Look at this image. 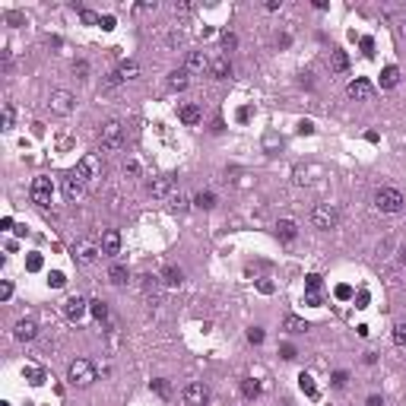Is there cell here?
<instances>
[{
    "label": "cell",
    "instance_id": "obj_1",
    "mask_svg": "<svg viewBox=\"0 0 406 406\" xmlns=\"http://www.w3.org/2000/svg\"><path fill=\"white\" fill-rule=\"evenodd\" d=\"M99 143H102V150H105V153H118V150H124V124H121L118 118L105 121V124H102V134H99Z\"/></svg>",
    "mask_w": 406,
    "mask_h": 406
},
{
    "label": "cell",
    "instance_id": "obj_2",
    "mask_svg": "<svg viewBox=\"0 0 406 406\" xmlns=\"http://www.w3.org/2000/svg\"><path fill=\"white\" fill-rule=\"evenodd\" d=\"M96 378H99V375H96V365H92L89 359H73V362L67 365V381H70L73 387H89Z\"/></svg>",
    "mask_w": 406,
    "mask_h": 406
},
{
    "label": "cell",
    "instance_id": "obj_3",
    "mask_svg": "<svg viewBox=\"0 0 406 406\" xmlns=\"http://www.w3.org/2000/svg\"><path fill=\"white\" fill-rule=\"evenodd\" d=\"M375 207L381 213H403L406 210V197L397 188H378L375 191Z\"/></svg>",
    "mask_w": 406,
    "mask_h": 406
},
{
    "label": "cell",
    "instance_id": "obj_4",
    "mask_svg": "<svg viewBox=\"0 0 406 406\" xmlns=\"http://www.w3.org/2000/svg\"><path fill=\"white\" fill-rule=\"evenodd\" d=\"M337 223H340V210L334 203H318V207L311 210V226L315 229L330 232V229H337Z\"/></svg>",
    "mask_w": 406,
    "mask_h": 406
},
{
    "label": "cell",
    "instance_id": "obj_5",
    "mask_svg": "<svg viewBox=\"0 0 406 406\" xmlns=\"http://www.w3.org/2000/svg\"><path fill=\"white\" fill-rule=\"evenodd\" d=\"M51 194H54V184H51V178H45V175H39L32 181V188H29V197H32V203L39 210H48L51 207Z\"/></svg>",
    "mask_w": 406,
    "mask_h": 406
},
{
    "label": "cell",
    "instance_id": "obj_6",
    "mask_svg": "<svg viewBox=\"0 0 406 406\" xmlns=\"http://www.w3.org/2000/svg\"><path fill=\"white\" fill-rule=\"evenodd\" d=\"M48 105H51V112L58 115V118H70L73 108H77V96L67 92V89H54L51 99H48Z\"/></svg>",
    "mask_w": 406,
    "mask_h": 406
},
{
    "label": "cell",
    "instance_id": "obj_7",
    "mask_svg": "<svg viewBox=\"0 0 406 406\" xmlns=\"http://www.w3.org/2000/svg\"><path fill=\"white\" fill-rule=\"evenodd\" d=\"M73 172H77L86 184H92V181L102 178V159H99L96 153H86V156L77 162V169H73Z\"/></svg>",
    "mask_w": 406,
    "mask_h": 406
},
{
    "label": "cell",
    "instance_id": "obj_8",
    "mask_svg": "<svg viewBox=\"0 0 406 406\" xmlns=\"http://www.w3.org/2000/svg\"><path fill=\"white\" fill-rule=\"evenodd\" d=\"M181 400H184V406H207L210 403V387L203 381H191V384H184Z\"/></svg>",
    "mask_w": 406,
    "mask_h": 406
},
{
    "label": "cell",
    "instance_id": "obj_9",
    "mask_svg": "<svg viewBox=\"0 0 406 406\" xmlns=\"http://www.w3.org/2000/svg\"><path fill=\"white\" fill-rule=\"evenodd\" d=\"M99 254H102V245L92 242V238H80V242L73 245V261L77 264H92Z\"/></svg>",
    "mask_w": 406,
    "mask_h": 406
},
{
    "label": "cell",
    "instance_id": "obj_10",
    "mask_svg": "<svg viewBox=\"0 0 406 406\" xmlns=\"http://www.w3.org/2000/svg\"><path fill=\"white\" fill-rule=\"evenodd\" d=\"M346 96L353 99V102H372V96H375V86L368 83L365 77H356L353 83L346 86Z\"/></svg>",
    "mask_w": 406,
    "mask_h": 406
},
{
    "label": "cell",
    "instance_id": "obj_11",
    "mask_svg": "<svg viewBox=\"0 0 406 406\" xmlns=\"http://www.w3.org/2000/svg\"><path fill=\"white\" fill-rule=\"evenodd\" d=\"M86 311H89V302L83 299V295H70V299L64 302V315H67V321H73V324H80V321L86 318Z\"/></svg>",
    "mask_w": 406,
    "mask_h": 406
},
{
    "label": "cell",
    "instance_id": "obj_12",
    "mask_svg": "<svg viewBox=\"0 0 406 406\" xmlns=\"http://www.w3.org/2000/svg\"><path fill=\"white\" fill-rule=\"evenodd\" d=\"M140 286H143V295H146V302H150V308H159L162 305V280L159 276H140Z\"/></svg>",
    "mask_w": 406,
    "mask_h": 406
},
{
    "label": "cell",
    "instance_id": "obj_13",
    "mask_svg": "<svg viewBox=\"0 0 406 406\" xmlns=\"http://www.w3.org/2000/svg\"><path fill=\"white\" fill-rule=\"evenodd\" d=\"M83 194H86V181H83L77 172H70V175L64 178V197L73 203V200H80Z\"/></svg>",
    "mask_w": 406,
    "mask_h": 406
},
{
    "label": "cell",
    "instance_id": "obj_14",
    "mask_svg": "<svg viewBox=\"0 0 406 406\" xmlns=\"http://www.w3.org/2000/svg\"><path fill=\"white\" fill-rule=\"evenodd\" d=\"M99 245H102V254L105 257H118L121 254V232L118 229H105Z\"/></svg>",
    "mask_w": 406,
    "mask_h": 406
},
{
    "label": "cell",
    "instance_id": "obj_15",
    "mask_svg": "<svg viewBox=\"0 0 406 406\" xmlns=\"http://www.w3.org/2000/svg\"><path fill=\"white\" fill-rule=\"evenodd\" d=\"M13 337H16V340H20V343H32L35 337H39V324H35L32 318H23L20 324H16V327H13Z\"/></svg>",
    "mask_w": 406,
    "mask_h": 406
},
{
    "label": "cell",
    "instance_id": "obj_16",
    "mask_svg": "<svg viewBox=\"0 0 406 406\" xmlns=\"http://www.w3.org/2000/svg\"><path fill=\"white\" fill-rule=\"evenodd\" d=\"M172 191H175V175H159V178L150 181L153 197H172Z\"/></svg>",
    "mask_w": 406,
    "mask_h": 406
},
{
    "label": "cell",
    "instance_id": "obj_17",
    "mask_svg": "<svg viewBox=\"0 0 406 406\" xmlns=\"http://www.w3.org/2000/svg\"><path fill=\"white\" fill-rule=\"evenodd\" d=\"M210 58H207V54H203V51H188V61H184V70H188V73H203V70H207L210 73Z\"/></svg>",
    "mask_w": 406,
    "mask_h": 406
},
{
    "label": "cell",
    "instance_id": "obj_18",
    "mask_svg": "<svg viewBox=\"0 0 406 406\" xmlns=\"http://www.w3.org/2000/svg\"><path fill=\"white\" fill-rule=\"evenodd\" d=\"M210 77H213V80H229V77H232V61L226 58V54L213 58V64H210Z\"/></svg>",
    "mask_w": 406,
    "mask_h": 406
},
{
    "label": "cell",
    "instance_id": "obj_19",
    "mask_svg": "<svg viewBox=\"0 0 406 406\" xmlns=\"http://www.w3.org/2000/svg\"><path fill=\"white\" fill-rule=\"evenodd\" d=\"M162 286H169V289H178L181 283H184V273H181V267H175V264H165L162 267Z\"/></svg>",
    "mask_w": 406,
    "mask_h": 406
},
{
    "label": "cell",
    "instance_id": "obj_20",
    "mask_svg": "<svg viewBox=\"0 0 406 406\" xmlns=\"http://www.w3.org/2000/svg\"><path fill=\"white\" fill-rule=\"evenodd\" d=\"M276 235H280L283 242H295V238H299V223H295V219H280V223H276Z\"/></svg>",
    "mask_w": 406,
    "mask_h": 406
},
{
    "label": "cell",
    "instance_id": "obj_21",
    "mask_svg": "<svg viewBox=\"0 0 406 406\" xmlns=\"http://www.w3.org/2000/svg\"><path fill=\"white\" fill-rule=\"evenodd\" d=\"M178 118H181L184 124H200V121H203V108H200V105H194V102H188V105H181Z\"/></svg>",
    "mask_w": 406,
    "mask_h": 406
},
{
    "label": "cell",
    "instance_id": "obj_22",
    "mask_svg": "<svg viewBox=\"0 0 406 406\" xmlns=\"http://www.w3.org/2000/svg\"><path fill=\"white\" fill-rule=\"evenodd\" d=\"M283 330H286V334H308L311 324L302 321L299 315H286V318H283Z\"/></svg>",
    "mask_w": 406,
    "mask_h": 406
},
{
    "label": "cell",
    "instance_id": "obj_23",
    "mask_svg": "<svg viewBox=\"0 0 406 406\" xmlns=\"http://www.w3.org/2000/svg\"><path fill=\"white\" fill-rule=\"evenodd\" d=\"M108 280H112V286H124L127 280H131L127 264H112V267H108Z\"/></svg>",
    "mask_w": 406,
    "mask_h": 406
},
{
    "label": "cell",
    "instance_id": "obj_24",
    "mask_svg": "<svg viewBox=\"0 0 406 406\" xmlns=\"http://www.w3.org/2000/svg\"><path fill=\"white\" fill-rule=\"evenodd\" d=\"M115 73H118V80H121V83L137 80V77H140V64H137V61H124V64H118Z\"/></svg>",
    "mask_w": 406,
    "mask_h": 406
},
{
    "label": "cell",
    "instance_id": "obj_25",
    "mask_svg": "<svg viewBox=\"0 0 406 406\" xmlns=\"http://www.w3.org/2000/svg\"><path fill=\"white\" fill-rule=\"evenodd\" d=\"M299 387H302V394L308 397V400H318L321 394H318V384H315V378H311L308 372H302L299 375Z\"/></svg>",
    "mask_w": 406,
    "mask_h": 406
},
{
    "label": "cell",
    "instance_id": "obj_26",
    "mask_svg": "<svg viewBox=\"0 0 406 406\" xmlns=\"http://www.w3.org/2000/svg\"><path fill=\"white\" fill-rule=\"evenodd\" d=\"M397 83H400V67H394V64L384 67L381 70V89H394Z\"/></svg>",
    "mask_w": 406,
    "mask_h": 406
},
{
    "label": "cell",
    "instance_id": "obj_27",
    "mask_svg": "<svg viewBox=\"0 0 406 406\" xmlns=\"http://www.w3.org/2000/svg\"><path fill=\"white\" fill-rule=\"evenodd\" d=\"M330 70H334V73H346L349 70V54L346 51H330Z\"/></svg>",
    "mask_w": 406,
    "mask_h": 406
},
{
    "label": "cell",
    "instance_id": "obj_28",
    "mask_svg": "<svg viewBox=\"0 0 406 406\" xmlns=\"http://www.w3.org/2000/svg\"><path fill=\"white\" fill-rule=\"evenodd\" d=\"M188 70H172L169 73V89H175V92H184V89H188Z\"/></svg>",
    "mask_w": 406,
    "mask_h": 406
},
{
    "label": "cell",
    "instance_id": "obj_29",
    "mask_svg": "<svg viewBox=\"0 0 406 406\" xmlns=\"http://www.w3.org/2000/svg\"><path fill=\"white\" fill-rule=\"evenodd\" d=\"M194 207H197V210H213V207H216V194H213V191L194 194Z\"/></svg>",
    "mask_w": 406,
    "mask_h": 406
},
{
    "label": "cell",
    "instance_id": "obj_30",
    "mask_svg": "<svg viewBox=\"0 0 406 406\" xmlns=\"http://www.w3.org/2000/svg\"><path fill=\"white\" fill-rule=\"evenodd\" d=\"M242 397L245 400H257L261 397V384H257L254 378H242Z\"/></svg>",
    "mask_w": 406,
    "mask_h": 406
},
{
    "label": "cell",
    "instance_id": "obj_31",
    "mask_svg": "<svg viewBox=\"0 0 406 406\" xmlns=\"http://www.w3.org/2000/svg\"><path fill=\"white\" fill-rule=\"evenodd\" d=\"M150 387H153V394H156V397H162V400H172V384L165 381V378H156V381H150Z\"/></svg>",
    "mask_w": 406,
    "mask_h": 406
},
{
    "label": "cell",
    "instance_id": "obj_32",
    "mask_svg": "<svg viewBox=\"0 0 406 406\" xmlns=\"http://www.w3.org/2000/svg\"><path fill=\"white\" fill-rule=\"evenodd\" d=\"M89 311L96 315V321H108V305H105L102 299H92V302H89Z\"/></svg>",
    "mask_w": 406,
    "mask_h": 406
},
{
    "label": "cell",
    "instance_id": "obj_33",
    "mask_svg": "<svg viewBox=\"0 0 406 406\" xmlns=\"http://www.w3.org/2000/svg\"><path fill=\"white\" fill-rule=\"evenodd\" d=\"M321 289H324V280L318 273H308L305 276V292H321Z\"/></svg>",
    "mask_w": 406,
    "mask_h": 406
},
{
    "label": "cell",
    "instance_id": "obj_34",
    "mask_svg": "<svg viewBox=\"0 0 406 406\" xmlns=\"http://www.w3.org/2000/svg\"><path fill=\"white\" fill-rule=\"evenodd\" d=\"M169 200H172V203H169V207H172V213H184V210H188V203H194V200L181 197V194H172Z\"/></svg>",
    "mask_w": 406,
    "mask_h": 406
},
{
    "label": "cell",
    "instance_id": "obj_35",
    "mask_svg": "<svg viewBox=\"0 0 406 406\" xmlns=\"http://www.w3.org/2000/svg\"><path fill=\"white\" fill-rule=\"evenodd\" d=\"M13 124H16V108H13V102H7L4 105V131H13Z\"/></svg>",
    "mask_w": 406,
    "mask_h": 406
},
{
    "label": "cell",
    "instance_id": "obj_36",
    "mask_svg": "<svg viewBox=\"0 0 406 406\" xmlns=\"http://www.w3.org/2000/svg\"><path fill=\"white\" fill-rule=\"evenodd\" d=\"M238 48V35L235 32H223V51H226V58H229V51Z\"/></svg>",
    "mask_w": 406,
    "mask_h": 406
},
{
    "label": "cell",
    "instance_id": "obj_37",
    "mask_svg": "<svg viewBox=\"0 0 406 406\" xmlns=\"http://www.w3.org/2000/svg\"><path fill=\"white\" fill-rule=\"evenodd\" d=\"M42 267H45L42 254H29V257H26V270H29V273H39Z\"/></svg>",
    "mask_w": 406,
    "mask_h": 406
},
{
    "label": "cell",
    "instance_id": "obj_38",
    "mask_svg": "<svg viewBox=\"0 0 406 406\" xmlns=\"http://www.w3.org/2000/svg\"><path fill=\"white\" fill-rule=\"evenodd\" d=\"M359 45H362V54H365V58H375V39H372V35H362Z\"/></svg>",
    "mask_w": 406,
    "mask_h": 406
},
{
    "label": "cell",
    "instance_id": "obj_39",
    "mask_svg": "<svg viewBox=\"0 0 406 406\" xmlns=\"http://www.w3.org/2000/svg\"><path fill=\"white\" fill-rule=\"evenodd\" d=\"M48 283H51L54 289H64V286H67V276H64L61 270H51V273H48Z\"/></svg>",
    "mask_w": 406,
    "mask_h": 406
},
{
    "label": "cell",
    "instance_id": "obj_40",
    "mask_svg": "<svg viewBox=\"0 0 406 406\" xmlns=\"http://www.w3.org/2000/svg\"><path fill=\"white\" fill-rule=\"evenodd\" d=\"M394 346L406 349V324H397V327H394Z\"/></svg>",
    "mask_w": 406,
    "mask_h": 406
},
{
    "label": "cell",
    "instance_id": "obj_41",
    "mask_svg": "<svg viewBox=\"0 0 406 406\" xmlns=\"http://www.w3.org/2000/svg\"><path fill=\"white\" fill-rule=\"evenodd\" d=\"M80 20H83L86 26H102V16H96L92 10H80Z\"/></svg>",
    "mask_w": 406,
    "mask_h": 406
},
{
    "label": "cell",
    "instance_id": "obj_42",
    "mask_svg": "<svg viewBox=\"0 0 406 406\" xmlns=\"http://www.w3.org/2000/svg\"><path fill=\"white\" fill-rule=\"evenodd\" d=\"M330 384H334L337 391H343V387L349 384V375H346V372H334V375H330Z\"/></svg>",
    "mask_w": 406,
    "mask_h": 406
},
{
    "label": "cell",
    "instance_id": "obj_43",
    "mask_svg": "<svg viewBox=\"0 0 406 406\" xmlns=\"http://www.w3.org/2000/svg\"><path fill=\"white\" fill-rule=\"evenodd\" d=\"M334 295H337V299H340V302H349V299H356V292H353V286H346V283H343V286H337V292H334Z\"/></svg>",
    "mask_w": 406,
    "mask_h": 406
},
{
    "label": "cell",
    "instance_id": "obj_44",
    "mask_svg": "<svg viewBox=\"0 0 406 406\" xmlns=\"http://www.w3.org/2000/svg\"><path fill=\"white\" fill-rule=\"evenodd\" d=\"M248 343L261 346V343H264V330H261V327H248Z\"/></svg>",
    "mask_w": 406,
    "mask_h": 406
},
{
    "label": "cell",
    "instance_id": "obj_45",
    "mask_svg": "<svg viewBox=\"0 0 406 406\" xmlns=\"http://www.w3.org/2000/svg\"><path fill=\"white\" fill-rule=\"evenodd\" d=\"M353 302H356V308H368V302H372V295H368V289H359Z\"/></svg>",
    "mask_w": 406,
    "mask_h": 406
},
{
    "label": "cell",
    "instance_id": "obj_46",
    "mask_svg": "<svg viewBox=\"0 0 406 406\" xmlns=\"http://www.w3.org/2000/svg\"><path fill=\"white\" fill-rule=\"evenodd\" d=\"M321 302H324V295H321V292H305V305L321 308Z\"/></svg>",
    "mask_w": 406,
    "mask_h": 406
},
{
    "label": "cell",
    "instance_id": "obj_47",
    "mask_svg": "<svg viewBox=\"0 0 406 406\" xmlns=\"http://www.w3.org/2000/svg\"><path fill=\"white\" fill-rule=\"evenodd\" d=\"M13 299V280H4V286H0V302H10Z\"/></svg>",
    "mask_w": 406,
    "mask_h": 406
},
{
    "label": "cell",
    "instance_id": "obj_48",
    "mask_svg": "<svg viewBox=\"0 0 406 406\" xmlns=\"http://www.w3.org/2000/svg\"><path fill=\"white\" fill-rule=\"evenodd\" d=\"M73 73H77L80 80H89V64L86 61H77V64H73Z\"/></svg>",
    "mask_w": 406,
    "mask_h": 406
},
{
    "label": "cell",
    "instance_id": "obj_49",
    "mask_svg": "<svg viewBox=\"0 0 406 406\" xmlns=\"http://www.w3.org/2000/svg\"><path fill=\"white\" fill-rule=\"evenodd\" d=\"M26 375L32 378V384H45V372H42V368H26Z\"/></svg>",
    "mask_w": 406,
    "mask_h": 406
},
{
    "label": "cell",
    "instance_id": "obj_50",
    "mask_svg": "<svg viewBox=\"0 0 406 406\" xmlns=\"http://www.w3.org/2000/svg\"><path fill=\"white\" fill-rule=\"evenodd\" d=\"M280 356H283L286 362H292V359H295V346H292V343H283V346H280Z\"/></svg>",
    "mask_w": 406,
    "mask_h": 406
},
{
    "label": "cell",
    "instance_id": "obj_51",
    "mask_svg": "<svg viewBox=\"0 0 406 406\" xmlns=\"http://www.w3.org/2000/svg\"><path fill=\"white\" fill-rule=\"evenodd\" d=\"M299 134L302 137H311V134H315V124H311V121H299Z\"/></svg>",
    "mask_w": 406,
    "mask_h": 406
},
{
    "label": "cell",
    "instance_id": "obj_52",
    "mask_svg": "<svg viewBox=\"0 0 406 406\" xmlns=\"http://www.w3.org/2000/svg\"><path fill=\"white\" fill-rule=\"evenodd\" d=\"M184 42V29H172V35H169V45H181Z\"/></svg>",
    "mask_w": 406,
    "mask_h": 406
},
{
    "label": "cell",
    "instance_id": "obj_53",
    "mask_svg": "<svg viewBox=\"0 0 406 406\" xmlns=\"http://www.w3.org/2000/svg\"><path fill=\"white\" fill-rule=\"evenodd\" d=\"M175 13L178 16H188V13H194V4H175Z\"/></svg>",
    "mask_w": 406,
    "mask_h": 406
},
{
    "label": "cell",
    "instance_id": "obj_54",
    "mask_svg": "<svg viewBox=\"0 0 406 406\" xmlns=\"http://www.w3.org/2000/svg\"><path fill=\"white\" fill-rule=\"evenodd\" d=\"M365 406H384V397L381 394H372V397L365 400Z\"/></svg>",
    "mask_w": 406,
    "mask_h": 406
},
{
    "label": "cell",
    "instance_id": "obj_55",
    "mask_svg": "<svg viewBox=\"0 0 406 406\" xmlns=\"http://www.w3.org/2000/svg\"><path fill=\"white\" fill-rule=\"evenodd\" d=\"M102 29L112 32V29H115V16H102Z\"/></svg>",
    "mask_w": 406,
    "mask_h": 406
},
{
    "label": "cell",
    "instance_id": "obj_56",
    "mask_svg": "<svg viewBox=\"0 0 406 406\" xmlns=\"http://www.w3.org/2000/svg\"><path fill=\"white\" fill-rule=\"evenodd\" d=\"M257 289H261L264 295H270V292H273V283H270V280H261V283H257Z\"/></svg>",
    "mask_w": 406,
    "mask_h": 406
},
{
    "label": "cell",
    "instance_id": "obj_57",
    "mask_svg": "<svg viewBox=\"0 0 406 406\" xmlns=\"http://www.w3.org/2000/svg\"><path fill=\"white\" fill-rule=\"evenodd\" d=\"M362 362H365V365H375V362H378V353H372V349H368V353L362 356Z\"/></svg>",
    "mask_w": 406,
    "mask_h": 406
},
{
    "label": "cell",
    "instance_id": "obj_58",
    "mask_svg": "<svg viewBox=\"0 0 406 406\" xmlns=\"http://www.w3.org/2000/svg\"><path fill=\"white\" fill-rule=\"evenodd\" d=\"M137 172H140L137 162H127V165H124V175H137Z\"/></svg>",
    "mask_w": 406,
    "mask_h": 406
},
{
    "label": "cell",
    "instance_id": "obj_59",
    "mask_svg": "<svg viewBox=\"0 0 406 406\" xmlns=\"http://www.w3.org/2000/svg\"><path fill=\"white\" fill-rule=\"evenodd\" d=\"M0 229L10 232V229H13V216H4V219H0Z\"/></svg>",
    "mask_w": 406,
    "mask_h": 406
},
{
    "label": "cell",
    "instance_id": "obj_60",
    "mask_svg": "<svg viewBox=\"0 0 406 406\" xmlns=\"http://www.w3.org/2000/svg\"><path fill=\"white\" fill-rule=\"evenodd\" d=\"M7 23H13V26H20V23H23V16H20V13H10V16H7Z\"/></svg>",
    "mask_w": 406,
    "mask_h": 406
},
{
    "label": "cell",
    "instance_id": "obj_61",
    "mask_svg": "<svg viewBox=\"0 0 406 406\" xmlns=\"http://www.w3.org/2000/svg\"><path fill=\"white\" fill-rule=\"evenodd\" d=\"M400 264H403V267H406V248H403V251H400Z\"/></svg>",
    "mask_w": 406,
    "mask_h": 406
},
{
    "label": "cell",
    "instance_id": "obj_62",
    "mask_svg": "<svg viewBox=\"0 0 406 406\" xmlns=\"http://www.w3.org/2000/svg\"><path fill=\"white\" fill-rule=\"evenodd\" d=\"M403 29H406V26H403Z\"/></svg>",
    "mask_w": 406,
    "mask_h": 406
}]
</instances>
